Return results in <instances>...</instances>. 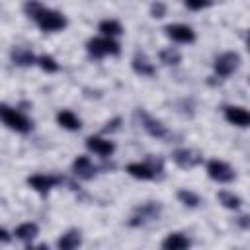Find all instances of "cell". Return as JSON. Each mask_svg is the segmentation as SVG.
<instances>
[{"mask_svg": "<svg viewBox=\"0 0 250 250\" xmlns=\"http://www.w3.org/2000/svg\"><path fill=\"white\" fill-rule=\"evenodd\" d=\"M23 12L29 20L35 21V25L45 31V33H53V31H62L66 27V18L62 12L59 10H53V8H47L43 6L39 0H27L23 4Z\"/></svg>", "mask_w": 250, "mask_h": 250, "instance_id": "1", "label": "cell"}, {"mask_svg": "<svg viewBox=\"0 0 250 250\" xmlns=\"http://www.w3.org/2000/svg\"><path fill=\"white\" fill-rule=\"evenodd\" d=\"M0 121H2L8 129H12V131H16V133H23V135L33 129L31 119H29L23 111H20L18 107H12V105H8V104H0Z\"/></svg>", "mask_w": 250, "mask_h": 250, "instance_id": "2", "label": "cell"}, {"mask_svg": "<svg viewBox=\"0 0 250 250\" xmlns=\"http://www.w3.org/2000/svg\"><path fill=\"white\" fill-rule=\"evenodd\" d=\"M86 51H88V55L92 59H104L107 55L117 57L121 53V47H119V43L113 37L102 35V37H90L86 41Z\"/></svg>", "mask_w": 250, "mask_h": 250, "instance_id": "3", "label": "cell"}, {"mask_svg": "<svg viewBox=\"0 0 250 250\" xmlns=\"http://www.w3.org/2000/svg\"><path fill=\"white\" fill-rule=\"evenodd\" d=\"M127 174L135 180H154L158 172H162V160H154V158H148L146 162H129L127 164Z\"/></svg>", "mask_w": 250, "mask_h": 250, "instance_id": "4", "label": "cell"}, {"mask_svg": "<svg viewBox=\"0 0 250 250\" xmlns=\"http://www.w3.org/2000/svg\"><path fill=\"white\" fill-rule=\"evenodd\" d=\"M205 170H207V176L217 184H230L236 178V172L232 170V166L227 164L225 160H219V158L207 160Z\"/></svg>", "mask_w": 250, "mask_h": 250, "instance_id": "5", "label": "cell"}, {"mask_svg": "<svg viewBox=\"0 0 250 250\" xmlns=\"http://www.w3.org/2000/svg\"><path fill=\"white\" fill-rule=\"evenodd\" d=\"M240 62H242V59H240L238 53L227 51V53H221L219 57H215V61H213V70H215V74H217L219 78H227V76H230V74L240 66Z\"/></svg>", "mask_w": 250, "mask_h": 250, "instance_id": "6", "label": "cell"}, {"mask_svg": "<svg viewBox=\"0 0 250 250\" xmlns=\"http://www.w3.org/2000/svg\"><path fill=\"white\" fill-rule=\"evenodd\" d=\"M160 203L158 201H146V203H143V205H139L135 211H133V215L129 217V227H143L145 223H148V221H152V219H158V215H160Z\"/></svg>", "mask_w": 250, "mask_h": 250, "instance_id": "7", "label": "cell"}, {"mask_svg": "<svg viewBox=\"0 0 250 250\" xmlns=\"http://www.w3.org/2000/svg\"><path fill=\"white\" fill-rule=\"evenodd\" d=\"M164 35L168 39H172L174 43H182V45H189V43L195 41L193 27H189L186 23H168V25H164Z\"/></svg>", "mask_w": 250, "mask_h": 250, "instance_id": "8", "label": "cell"}, {"mask_svg": "<svg viewBox=\"0 0 250 250\" xmlns=\"http://www.w3.org/2000/svg\"><path fill=\"white\" fill-rule=\"evenodd\" d=\"M61 182H62V178L57 176V174H33V176L27 178V186H29L33 191L41 193V195L49 193V191H51L53 188H57Z\"/></svg>", "mask_w": 250, "mask_h": 250, "instance_id": "9", "label": "cell"}, {"mask_svg": "<svg viewBox=\"0 0 250 250\" xmlns=\"http://www.w3.org/2000/svg\"><path fill=\"white\" fill-rule=\"evenodd\" d=\"M86 148L102 158H109L113 152H115V143L111 139H105V137H100V135H92L86 139Z\"/></svg>", "mask_w": 250, "mask_h": 250, "instance_id": "10", "label": "cell"}, {"mask_svg": "<svg viewBox=\"0 0 250 250\" xmlns=\"http://www.w3.org/2000/svg\"><path fill=\"white\" fill-rule=\"evenodd\" d=\"M137 115H139V119H141V127H143L150 137H154V139H164V137L168 135V129H166V125H164L160 119L150 117V115H148L146 111H143V109H139Z\"/></svg>", "mask_w": 250, "mask_h": 250, "instance_id": "11", "label": "cell"}, {"mask_svg": "<svg viewBox=\"0 0 250 250\" xmlns=\"http://www.w3.org/2000/svg\"><path fill=\"white\" fill-rule=\"evenodd\" d=\"M172 162H174L176 166L184 168V170H191V168H195L197 164L203 162V156H199V154H197L195 150H191V148H176V150L172 152Z\"/></svg>", "mask_w": 250, "mask_h": 250, "instance_id": "12", "label": "cell"}, {"mask_svg": "<svg viewBox=\"0 0 250 250\" xmlns=\"http://www.w3.org/2000/svg\"><path fill=\"white\" fill-rule=\"evenodd\" d=\"M223 115H225V119H227L230 125H234V127L244 129V127L250 125V113H248V109L242 107V105H225V107H223Z\"/></svg>", "mask_w": 250, "mask_h": 250, "instance_id": "13", "label": "cell"}, {"mask_svg": "<svg viewBox=\"0 0 250 250\" xmlns=\"http://www.w3.org/2000/svg\"><path fill=\"white\" fill-rule=\"evenodd\" d=\"M72 172H74L78 178H82V180H92V178L96 176L98 168L94 166V162L90 160V156L80 154V156H76L74 162H72Z\"/></svg>", "mask_w": 250, "mask_h": 250, "instance_id": "14", "label": "cell"}, {"mask_svg": "<svg viewBox=\"0 0 250 250\" xmlns=\"http://www.w3.org/2000/svg\"><path fill=\"white\" fill-rule=\"evenodd\" d=\"M131 68H133V72H137L139 76H146V78H150V76L156 74L154 64L150 62V59H148L145 53H135V57L131 59Z\"/></svg>", "mask_w": 250, "mask_h": 250, "instance_id": "15", "label": "cell"}, {"mask_svg": "<svg viewBox=\"0 0 250 250\" xmlns=\"http://www.w3.org/2000/svg\"><path fill=\"white\" fill-rule=\"evenodd\" d=\"M82 244V232L78 229H68L66 232H62L57 240V248L59 250H74Z\"/></svg>", "mask_w": 250, "mask_h": 250, "instance_id": "16", "label": "cell"}, {"mask_svg": "<svg viewBox=\"0 0 250 250\" xmlns=\"http://www.w3.org/2000/svg\"><path fill=\"white\" fill-rule=\"evenodd\" d=\"M160 246L164 250H186L191 246V240L184 234V232H170L166 234V238L160 242Z\"/></svg>", "mask_w": 250, "mask_h": 250, "instance_id": "17", "label": "cell"}, {"mask_svg": "<svg viewBox=\"0 0 250 250\" xmlns=\"http://www.w3.org/2000/svg\"><path fill=\"white\" fill-rule=\"evenodd\" d=\"M10 59H12V62L18 64V66H31V64H35V61H37V57H35L27 47H21V45H18V47H14V49L10 51Z\"/></svg>", "mask_w": 250, "mask_h": 250, "instance_id": "18", "label": "cell"}, {"mask_svg": "<svg viewBox=\"0 0 250 250\" xmlns=\"http://www.w3.org/2000/svg\"><path fill=\"white\" fill-rule=\"evenodd\" d=\"M57 123L66 131H80V127H82L80 117L70 109H61L57 113Z\"/></svg>", "mask_w": 250, "mask_h": 250, "instance_id": "19", "label": "cell"}, {"mask_svg": "<svg viewBox=\"0 0 250 250\" xmlns=\"http://www.w3.org/2000/svg\"><path fill=\"white\" fill-rule=\"evenodd\" d=\"M37 234H39V225L37 223H31V221L29 223H21V225H18L14 229V236L18 240L25 242V244H29Z\"/></svg>", "mask_w": 250, "mask_h": 250, "instance_id": "20", "label": "cell"}, {"mask_svg": "<svg viewBox=\"0 0 250 250\" xmlns=\"http://www.w3.org/2000/svg\"><path fill=\"white\" fill-rule=\"evenodd\" d=\"M217 199H219V203H221L225 209H230V211H238V209L242 207V197L236 195L234 191H229V189L217 191Z\"/></svg>", "mask_w": 250, "mask_h": 250, "instance_id": "21", "label": "cell"}, {"mask_svg": "<svg viewBox=\"0 0 250 250\" xmlns=\"http://www.w3.org/2000/svg\"><path fill=\"white\" fill-rule=\"evenodd\" d=\"M98 31H102V35H105V37H117V35H121L123 33V25L117 21V20H113V18H107V20H102L100 23H98Z\"/></svg>", "mask_w": 250, "mask_h": 250, "instance_id": "22", "label": "cell"}, {"mask_svg": "<svg viewBox=\"0 0 250 250\" xmlns=\"http://www.w3.org/2000/svg\"><path fill=\"white\" fill-rule=\"evenodd\" d=\"M158 59H160V62H162V64H166V66H176V64H180L182 55H180V51H178V49H174V47H166V49H162V51H160Z\"/></svg>", "mask_w": 250, "mask_h": 250, "instance_id": "23", "label": "cell"}, {"mask_svg": "<svg viewBox=\"0 0 250 250\" xmlns=\"http://www.w3.org/2000/svg\"><path fill=\"white\" fill-rule=\"evenodd\" d=\"M35 64L43 70V72H49V74H53V72H57L61 66H59V62H57V59L53 57V55H39L37 57V61H35Z\"/></svg>", "mask_w": 250, "mask_h": 250, "instance_id": "24", "label": "cell"}, {"mask_svg": "<svg viewBox=\"0 0 250 250\" xmlns=\"http://www.w3.org/2000/svg\"><path fill=\"white\" fill-rule=\"evenodd\" d=\"M176 197H178V199H180V203H182V205H186V207H197V205L201 203L199 195H197L195 191L188 189V188H184V189H178Z\"/></svg>", "mask_w": 250, "mask_h": 250, "instance_id": "25", "label": "cell"}, {"mask_svg": "<svg viewBox=\"0 0 250 250\" xmlns=\"http://www.w3.org/2000/svg\"><path fill=\"white\" fill-rule=\"evenodd\" d=\"M150 16H152L154 20L164 18V16H166V4H164L162 0H154V2L150 4Z\"/></svg>", "mask_w": 250, "mask_h": 250, "instance_id": "26", "label": "cell"}, {"mask_svg": "<svg viewBox=\"0 0 250 250\" xmlns=\"http://www.w3.org/2000/svg\"><path fill=\"white\" fill-rule=\"evenodd\" d=\"M186 8L188 10H193V12H199L203 8H209L211 6V0H184Z\"/></svg>", "mask_w": 250, "mask_h": 250, "instance_id": "27", "label": "cell"}, {"mask_svg": "<svg viewBox=\"0 0 250 250\" xmlns=\"http://www.w3.org/2000/svg\"><path fill=\"white\" fill-rule=\"evenodd\" d=\"M119 123H121V119H119V117H115V119H111V121H107V123H105L104 131H105V133H111V131H115V129L119 127Z\"/></svg>", "mask_w": 250, "mask_h": 250, "instance_id": "28", "label": "cell"}, {"mask_svg": "<svg viewBox=\"0 0 250 250\" xmlns=\"http://www.w3.org/2000/svg\"><path fill=\"white\" fill-rule=\"evenodd\" d=\"M10 238H12V234H10L4 227H0V244H8V242H10Z\"/></svg>", "mask_w": 250, "mask_h": 250, "instance_id": "29", "label": "cell"}, {"mask_svg": "<svg viewBox=\"0 0 250 250\" xmlns=\"http://www.w3.org/2000/svg\"><path fill=\"white\" fill-rule=\"evenodd\" d=\"M238 225H240L242 229H248V215H240V217H238Z\"/></svg>", "mask_w": 250, "mask_h": 250, "instance_id": "30", "label": "cell"}]
</instances>
